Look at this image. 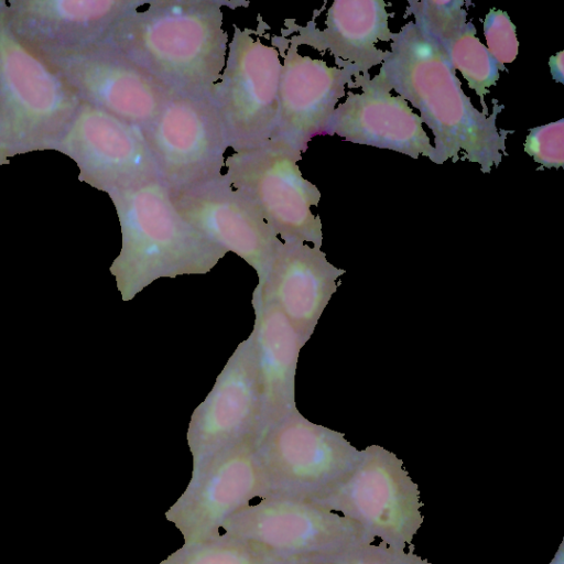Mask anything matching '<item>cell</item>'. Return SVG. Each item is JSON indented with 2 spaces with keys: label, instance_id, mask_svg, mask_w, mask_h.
I'll return each mask as SVG.
<instances>
[{
  "label": "cell",
  "instance_id": "6da1fadb",
  "mask_svg": "<svg viewBox=\"0 0 564 564\" xmlns=\"http://www.w3.org/2000/svg\"><path fill=\"white\" fill-rule=\"evenodd\" d=\"M379 74L431 129L435 164L464 160L488 174L508 155L506 141L514 130L496 124L505 106L492 99V113L478 110L443 47L413 21L392 34Z\"/></svg>",
  "mask_w": 564,
  "mask_h": 564
},
{
  "label": "cell",
  "instance_id": "7a4b0ae2",
  "mask_svg": "<svg viewBox=\"0 0 564 564\" xmlns=\"http://www.w3.org/2000/svg\"><path fill=\"white\" fill-rule=\"evenodd\" d=\"M215 0H154L127 14L105 41L170 94L210 97L226 63L228 35Z\"/></svg>",
  "mask_w": 564,
  "mask_h": 564
},
{
  "label": "cell",
  "instance_id": "3957f363",
  "mask_svg": "<svg viewBox=\"0 0 564 564\" xmlns=\"http://www.w3.org/2000/svg\"><path fill=\"white\" fill-rule=\"evenodd\" d=\"M108 195L122 235L110 270L123 301L161 278L205 274L227 253L178 214L160 180Z\"/></svg>",
  "mask_w": 564,
  "mask_h": 564
},
{
  "label": "cell",
  "instance_id": "277c9868",
  "mask_svg": "<svg viewBox=\"0 0 564 564\" xmlns=\"http://www.w3.org/2000/svg\"><path fill=\"white\" fill-rule=\"evenodd\" d=\"M82 100L12 29L0 0V143L12 156L52 150Z\"/></svg>",
  "mask_w": 564,
  "mask_h": 564
},
{
  "label": "cell",
  "instance_id": "5b68a950",
  "mask_svg": "<svg viewBox=\"0 0 564 564\" xmlns=\"http://www.w3.org/2000/svg\"><path fill=\"white\" fill-rule=\"evenodd\" d=\"M256 453L265 496L315 502L330 491L359 462L343 433L313 423L299 410L264 429Z\"/></svg>",
  "mask_w": 564,
  "mask_h": 564
},
{
  "label": "cell",
  "instance_id": "8992f818",
  "mask_svg": "<svg viewBox=\"0 0 564 564\" xmlns=\"http://www.w3.org/2000/svg\"><path fill=\"white\" fill-rule=\"evenodd\" d=\"M302 152L274 137L231 153L225 176L271 226L282 241H302L321 248L322 223L311 210L321 199L318 188L304 178Z\"/></svg>",
  "mask_w": 564,
  "mask_h": 564
},
{
  "label": "cell",
  "instance_id": "52a82bcc",
  "mask_svg": "<svg viewBox=\"0 0 564 564\" xmlns=\"http://www.w3.org/2000/svg\"><path fill=\"white\" fill-rule=\"evenodd\" d=\"M315 503L400 550L412 543L424 519L417 485L403 462L379 445L367 446L349 474Z\"/></svg>",
  "mask_w": 564,
  "mask_h": 564
},
{
  "label": "cell",
  "instance_id": "ba28073f",
  "mask_svg": "<svg viewBox=\"0 0 564 564\" xmlns=\"http://www.w3.org/2000/svg\"><path fill=\"white\" fill-rule=\"evenodd\" d=\"M235 25L225 67L210 94L234 152L275 137L279 122V51Z\"/></svg>",
  "mask_w": 564,
  "mask_h": 564
},
{
  "label": "cell",
  "instance_id": "9c48e42d",
  "mask_svg": "<svg viewBox=\"0 0 564 564\" xmlns=\"http://www.w3.org/2000/svg\"><path fill=\"white\" fill-rule=\"evenodd\" d=\"M160 182L170 193L217 178L228 143L209 97L171 95L142 129Z\"/></svg>",
  "mask_w": 564,
  "mask_h": 564
},
{
  "label": "cell",
  "instance_id": "30bf717a",
  "mask_svg": "<svg viewBox=\"0 0 564 564\" xmlns=\"http://www.w3.org/2000/svg\"><path fill=\"white\" fill-rule=\"evenodd\" d=\"M257 358L250 334L234 350L216 381L191 415L186 440L192 474L225 451L263 431Z\"/></svg>",
  "mask_w": 564,
  "mask_h": 564
},
{
  "label": "cell",
  "instance_id": "8fae6325",
  "mask_svg": "<svg viewBox=\"0 0 564 564\" xmlns=\"http://www.w3.org/2000/svg\"><path fill=\"white\" fill-rule=\"evenodd\" d=\"M78 98L140 129L170 94L158 80L107 43L39 53Z\"/></svg>",
  "mask_w": 564,
  "mask_h": 564
},
{
  "label": "cell",
  "instance_id": "7c38bea8",
  "mask_svg": "<svg viewBox=\"0 0 564 564\" xmlns=\"http://www.w3.org/2000/svg\"><path fill=\"white\" fill-rule=\"evenodd\" d=\"M52 150L76 163L82 182L107 194L159 180L142 129L84 101Z\"/></svg>",
  "mask_w": 564,
  "mask_h": 564
},
{
  "label": "cell",
  "instance_id": "4fadbf2b",
  "mask_svg": "<svg viewBox=\"0 0 564 564\" xmlns=\"http://www.w3.org/2000/svg\"><path fill=\"white\" fill-rule=\"evenodd\" d=\"M226 533L254 541L284 556L330 555L373 541L355 521L315 502L268 497L229 517Z\"/></svg>",
  "mask_w": 564,
  "mask_h": 564
},
{
  "label": "cell",
  "instance_id": "5bb4252c",
  "mask_svg": "<svg viewBox=\"0 0 564 564\" xmlns=\"http://www.w3.org/2000/svg\"><path fill=\"white\" fill-rule=\"evenodd\" d=\"M264 496L256 440H248L192 474L184 492L164 516L181 532L184 543H194L218 535L229 517L251 499Z\"/></svg>",
  "mask_w": 564,
  "mask_h": 564
},
{
  "label": "cell",
  "instance_id": "9a60e30c",
  "mask_svg": "<svg viewBox=\"0 0 564 564\" xmlns=\"http://www.w3.org/2000/svg\"><path fill=\"white\" fill-rule=\"evenodd\" d=\"M170 193V192H169ZM178 214L227 252L246 261L261 279L282 240L225 174L170 193Z\"/></svg>",
  "mask_w": 564,
  "mask_h": 564
},
{
  "label": "cell",
  "instance_id": "2e32d148",
  "mask_svg": "<svg viewBox=\"0 0 564 564\" xmlns=\"http://www.w3.org/2000/svg\"><path fill=\"white\" fill-rule=\"evenodd\" d=\"M354 88L338 105L325 134L339 135L348 142L391 150L414 160L420 155L432 161L434 148L423 121L401 96L392 95L384 78L369 73L354 76Z\"/></svg>",
  "mask_w": 564,
  "mask_h": 564
},
{
  "label": "cell",
  "instance_id": "e0dca14e",
  "mask_svg": "<svg viewBox=\"0 0 564 564\" xmlns=\"http://www.w3.org/2000/svg\"><path fill=\"white\" fill-rule=\"evenodd\" d=\"M149 1L3 0L14 32L37 53L104 43L117 24Z\"/></svg>",
  "mask_w": 564,
  "mask_h": 564
},
{
  "label": "cell",
  "instance_id": "ac0fdd59",
  "mask_svg": "<svg viewBox=\"0 0 564 564\" xmlns=\"http://www.w3.org/2000/svg\"><path fill=\"white\" fill-rule=\"evenodd\" d=\"M297 47L290 43L288 50L283 48L286 54L280 76L275 137L303 153L314 137L325 135L338 100L346 95V88H354L357 72L301 55Z\"/></svg>",
  "mask_w": 564,
  "mask_h": 564
},
{
  "label": "cell",
  "instance_id": "d6986e66",
  "mask_svg": "<svg viewBox=\"0 0 564 564\" xmlns=\"http://www.w3.org/2000/svg\"><path fill=\"white\" fill-rule=\"evenodd\" d=\"M344 273L321 248L282 241L253 292L276 305L307 341Z\"/></svg>",
  "mask_w": 564,
  "mask_h": 564
},
{
  "label": "cell",
  "instance_id": "ffe728a7",
  "mask_svg": "<svg viewBox=\"0 0 564 564\" xmlns=\"http://www.w3.org/2000/svg\"><path fill=\"white\" fill-rule=\"evenodd\" d=\"M382 0H336L327 10L325 28L318 29L314 21L305 26L293 25L290 43L306 44L318 52H329L339 68L351 67L357 74L381 65L387 51L377 43L391 42L389 13Z\"/></svg>",
  "mask_w": 564,
  "mask_h": 564
},
{
  "label": "cell",
  "instance_id": "44dd1931",
  "mask_svg": "<svg viewBox=\"0 0 564 564\" xmlns=\"http://www.w3.org/2000/svg\"><path fill=\"white\" fill-rule=\"evenodd\" d=\"M253 338L263 408V430L296 408L295 375L306 343L273 303L252 293Z\"/></svg>",
  "mask_w": 564,
  "mask_h": 564
},
{
  "label": "cell",
  "instance_id": "7402d4cb",
  "mask_svg": "<svg viewBox=\"0 0 564 564\" xmlns=\"http://www.w3.org/2000/svg\"><path fill=\"white\" fill-rule=\"evenodd\" d=\"M463 0H410L408 11L414 23L432 36L445 51L451 64L479 97L489 113L485 96L500 77V66L477 36V29L467 21Z\"/></svg>",
  "mask_w": 564,
  "mask_h": 564
},
{
  "label": "cell",
  "instance_id": "603a6c76",
  "mask_svg": "<svg viewBox=\"0 0 564 564\" xmlns=\"http://www.w3.org/2000/svg\"><path fill=\"white\" fill-rule=\"evenodd\" d=\"M285 557L260 543L224 532L184 543L159 564H279Z\"/></svg>",
  "mask_w": 564,
  "mask_h": 564
},
{
  "label": "cell",
  "instance_id": "cb8c5ba5",
  "mask_svg": "<svg viewBox=\"0 0 564 564\" xmlns=\"http://www.w3.org/2000/svg\"><path fill=\"white\" fill-rule=\"evenodd\" d=\"M523 150L544 169L563 167L564 119L531 128Z\"/></svg>",
  "mask_w": 564,
  "mask_h": 564
},
{
  "label": "cell",
  "instance_id": "d4e9b609",
  "mask_svg": "<svg viewBox=\"0 0 564 564\" xmlns=\"http://www.w3.org/2000/svg\"><path fill=\"white\" fill-rule=\"evenodd\" d=\"M486 47L501 70L507 72L505 64L512 63L519 51L516 25L506 11L491 8L484 19Z\"/></svg>",
  "mask_w": 564,
  "mask_h": 564
},
{
  "label": "cell",
  "instance_id": "484cf974",
  "mask_svg": "<svg viewBox=\"0 0 564 564\" xmlns=\"http://www.w3.org/2000/svg\"><path fill=\"white\" fill-rule=\"evenodd\" d=\"M333 564H431L413 552L381 543H358L326 555Z\"/></svg>",
  "mask_w": 564,
  "mask_h": 564
},
{
  "label": "cell",
  "instance_id": "4316f807",
  "mask_svg": "<svg viewBox=\"0 0 564 564\" xmlns=\"http://www.w3.org/2000/svg\"><path fill=\"white\" fill-rule=\"evenodd\" d=\"M279 564H333L326 555H294L288 556Z\"/></svg>",
  "mask_w": 564,
  "mask_h": 564
},
{
  "label": "cell",
  "instance_id": "83f0119b",
  "mask_svg": "<svg viewBox=\"0 0 564 564\" xmlns=\"http://www.w3.org/2000/svg\"><path fill=\"white\" fill-rule=\"evenodd\" d=\"M563 55L564 52L560 51L555 55L551 56L549 61L551 75L553 79L557 83H564Z\"/></svg>",
  "mask_w": 564,
  "mask_h": 564
},
{
  "label": "cell",
  "instance_id": "f1b7e54d",
  "mask_svg": "<svg viewBox=\"0 0 564 564\" xmlns=\"http://www.w3.org/2000/svg\"><path fill=\"white\" fill-rule=\"evenodd\" d=\"M549 564H564V542L562 541L558 545V549L556 553L554 554V557Z\"/></svg>",
  "mask_w": 564,
  "mask_h": 564
},
{
  "label": "cell",
  "instance_id": "f546056e",
  "mask_svg": "<svg viewBox=\"0 0 564 564\" xmlns=\"http://www.w3.org/2000/svg\"><path fill=\"white\" fill-rule=\"evenodd\" d=\"M11 158L13 156L10 151L0 143V167L4 164H9Z\"/></svg>",
  "mask_w": 564,
  "mask_h": 564
}]
</instances>
